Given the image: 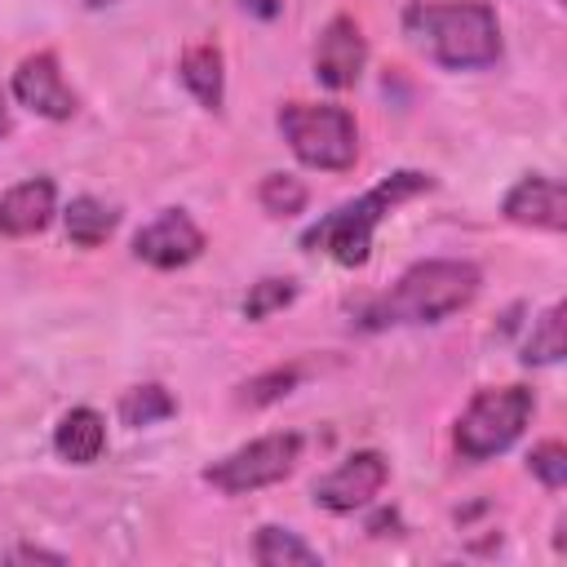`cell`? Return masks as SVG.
Wrapping results in <instances>:
<instances>
[{
  "label": "cell",
  "instance_id": "cell-25",
  "mask_svg": "<svg viewBox=\"0 0 567 567\" xmlns=\"http://www.w3.org/2000/svg\"><path fill=\"white\" fill-rule=\"evenodd\" d=\"M9 133V106H4V97H0V137Z\"/></svg>",
  "mask_w": 567,
  "mask_h": 567
},
{
  "label": "cell",
  "instance_id": "cell-22",
  "mask_svg": "<svg viewBox=\"0 0 567 567\" xmlns=\"http://www.w3.org/2000/svg\"><path fill=\"white\" fill-rule=\"evenodd\" d=\"M532 474L545 483V487H563L567 483V447L563 443H540L532 452Z\"/></svg>",
  "mask_w": 567,
  "mask_h": 567
},
{
  "label": "cell",
  "instance_id": "cell-2",
  "mask_svg": "<svg viewBox=\"0 0 567 567\" xmlns=\"http://www.w3.org/2000/svg\"><path fill=\"white\" fill-rule=\"evenodd\" d=\"M403 22H408V35L421 49H430L439 66L474 71L501 58V22L483 0H461V4L416 0L408 4Z\"/></svg>",
  "mask_w": 567,
  "mask_h": 567
},
{
  "label": "cell",
  "instance_id": "cell-23",
  "mask_svg": "<svg viewBox=\"0 0 567 567\" xmlns=\"http://www.w3.org/2000/svg\"><path fill=\"white\" fill-rule=\"evenodd\" d=\"M13 558H44V563H62V554H49V549H18Z\"/></svg>",
  "mask_w": 567,
  "mask_h": 567
},
{
  "label": "cell",
  "instance_id": "cell-10",
  "mask_svg": "<svg viewBox=\"0 0 567 567\" xmlns=\"http://www.w3.org/2000/svg\"><path fill=\"white\" fill-rule=\"evenodd\" d=\"M13 97L44 115V120H71L75 115V93L71 84L62 80V66L53 53H31L22 58V66L13 71Z\"/></svg>",
  "mask_w": 567,
  "mask_h": 567
},
{
  "label": "cell",
  "instance_id": "cell-5",
  "mask_svg": "<svg viewBox=\"0 0 567 567\" xmlns=\"http://www.w3.org/2000/svg\"><path fill=\"white\" fill-rule=\"evenodd\" d=\"M532 408H536V399L527 385L478 390L456 421V452L465 461H487V456L505 452L532 421Z\"/></svg>",
  "mask_w": 567,
  "mask_h": 567
},
{
  "label": "cell",
  "instance_id": "cell-9",
  "mask_svg": "<svg viewBox=\"0 0 567 567\" xmlns=\"http://www.w3.org/2000/svg\"><path fill=\"white\" fill-rule=\"evenodd\" d=\"M363 62H368V40L359 31L354 18H332L315 44V75L319 84L328 89H354L359 75H363Z\"/></svg>",
  "mask_w": 567,
  "mask_h": 567
},
{
  "label": "cell",
  "instance_id": "cell-18",
  "mask_svg": "<svg viewBox=\"0 0 567 567\" xmlns=\"http://www.w3.org/2000/svg\"><path fill=\"white\" fill-rule=\"evenodd\" d=\"M173 412H177V403H173V394L164 385H137V390H128L120 399L124 425H155V421H164Z\"/></svg>",
  "mask_w": 567,
  "mask_h": 567
},
{
  "label": "cell",
  "instance_id": "cell-11",
  "mask_svg": "<svg viewBox=\"0 0 567 567\" xmlns=\"http://www.w3.org/2000/svg\"><path fill=\"white\" fill-rule=\"evenodd\" d=\"M501 213H505L514 226L563 230V226H567V190H563V182H554V177H523V182L505 195Z\"/></svg>",
  "mask_w": 567,
  "mask_h": 567
},
{
  "label": "cell",
  "instance_id": "cell-13",
  "mask_svg": "<svg viewBox=\"0 0 567 567\" xmlns=\"http://www.w3.org/2000/svg\"><path fill=\"white\" fill-rule=\"evenodd\" d=\"M53 447L71 465H93L106 447V421L93 408H71L53 430Z\"/></svg>",
  "mask_w": 567,
  "mask_h": 567
},
{
  "label": "cell",
  "instance_id": "cell-1",
  "mask_svg": "<svg viewBox=\"0 0 567 567\" xmlns=\"http://www.w3.org/2000/svg\"><path fill=\"white\" fill-rule=\"evenodd\" d=\"M483 288V275L474 261L456 257H434L416 261L403 270V279L363 310V328H385V323H439L456 310H465Z\"/></svg>",
  "mask_w": 567,
  "mask_h": 567
},
{
  "label": "cell",
  "instance_id": "cell-4",
  "mask_svg": "<svg viewBox=\"0 0 567 567\" xmlns=\"http://www.w3.org/2000/svg\"><path fill=\"white\" fill-rule=\"evenodd\" d=\"M279 128L292 146V155L310 168L341 173L359 155V128L346 106H310V102H288L279 111Z\"/></svg>",
  "mask_w": 567,
  "mask_h": 567
},
{
  "label": "cell",
  "instance_id": "cell-3",
  "mask_svg": "<svg viewBox=\"0 0 567 567\" xmlns=\"http://www.w3.org/2000/svg\"><path fill=\"white\" fill-rule=\"evenodd\" d=\"M430 186H434V182H430L425 173L399 168V173H390L385 182H377L368 195H359V199L341 204L337 213H328L323 221H315V226L301 235V244H306L310 252H328V257L341 261V266H363L368 252H372V230L385 221V213H390L394 204H403V199L430 190Z\"/></svg>",
  "mask_w": 567,
  "mask_h": 567
},
{
  "label": "cell",
  "instance_id": "cell-17",
  "mask_svg": "<svg viewBox=\"0 0 567 567\" xmlns=\"http://www.w3.org/2000/svg\"><path fill=\"white\" fill-rule=\"evenodd\" d=\"M563 354H567L563 306H549V310L536 319V328H532V337H527V346H523V359H527V363H558Z\"/></svg>",
  "mask_w": 567,
  "mask_h": 567
},
{
  "label": "cell",
  "instance_id": "cell-20",
  "mask_svg": "<svg viewBox=\"0 0 567 567\" xmlns=\"http://www.w3.org/2000/svg\"><path fill=\"white\" fill-rule=\"evenodd\" d=\"M292 385H297V368H270V372H261V377H252V381L239 385V403H248V408H266V403L284 399Z\"/></svg>",
  "mask_w": 567,
  "mask_h": 567
},
{
  "label": "cell",
  "instance_id": "cell-12",
  "mask_svg": "<svg viewBox=\"0 0 567 567\" xmlns=\"http://www.w3.org/2000/svg\"><path fill=\"white\" fill-rule=\"evenodd\" d=\"M58 213V190L49 177H31V182H18L13 190L0 195V235H35L53 221Z\"/></svg>",
  "mask_w": 567,
  "mask_h": 567
},
{
  "label": "cell",
  "instance_id": "cell-19",
  "mask_svg": "<svg viewBox=\"0 0 567 567\" xmlns=\"http://www.w3.org/2000/svg\"><path fill=\"white\" fill-rule=\"evenodd\" d=\"M257 199H261V208H266L270 217H292V213L306 208V186H301L297 177H288V173H270V177L261 182Z\"/></svg>",
  "mask_w": 567,
  "mask_h": 567
},
{
  "label": "cell",
  "instance_id": "cell-15",
  "mask_svg": "<svg viewBox=\"0 0 567 567\" xmlns=\"http://www.w3.org/2000/svg\"><path fill=\"white\" fill-rule=\"evenodd\" d=\"M62 221H66V239L71 244H80V248H97L111 230H115V208H106L102 199H93V195H80V199H71L66 204V213H62Z\"/></svg>",
  "mask_w": 567,
  "mask_h": 567
},
{
  "label": "cell",
  "instance_id": "cell-24",
  "mask_svg": "<svg viewBox=\"0 0 567 567\" xmlns=\"http://www.w3.org/2000/svg\"><path fill=\"white\" fill-rule=\"evenodd\" d=\"M248 4H252V9H261V13H266V18H270V13H275V4H270V0H244V9H248Z\"/></svg>",
  "mask_w": 567,
  "mask_h": 567
},
{
  "label": "cell",
  "instance_id": "cell-8",
  "mask_svg": "<svg viewBox=\"0 0 567 567\" xmlns=\"http://www.w3.org/2000/svg\"><path fill=\"white\" fill-rule=\"evenodd\" d=\"M133 252H137V261H146L155 270H177L204 252V230L182 208H164L151 226L137 230Z\"/></svg>",
  "mask_w": 567,
  "mask_h": 567
},
{
  "label": "cell",
  "instance_id": "cell-26",
  "mask_svg": "<svg viewBox=\"0 0 567 567\" xmlns=\"http://www.w3.org/2000/svg\"><path fill=\"white\" fill-rule=\"evenodd\" d=\"M84 4H89V9H102V4H111V0H84Z\"/></svg>",
  "mask_w": 567,
  "mask_h": 567
},
{
  "label": "cell",
  "instance_id": "cell-14",
  "mask_svg": "<svg viewBox=\"0 0 567 567\" xmlns=\"http://www.w3.org/2000/svg\"><path fill=\"white\" fill-rule=\"evenodd\" d=\"M182 84L208 106V111H221V97H226V71H221V49L217 44H195L182 53Z\"/></svg>",
  "mask_w": 567,
  "mask_h": 567
},
{
  "label": "cell",
  "instance_id": "cell-16",
  "mask_svg": "<svg viewBox=\"0 0 567 567\" xmlns=\"http://www.w3.org/2000/svg\"><path fill=\"white\" fill-rule=\"evenodd\" d=\"M252 558L261 567H319V554L288 527H261L252 540Z\"/></svg>",
  "mask_w": 567,
  "mask_h": 567
},
{
  "label": "cell",
  "instance_id": "cell-6",
  "mask_svg": "<svg viewBox=\"0 0 567 567\" xmlns=\"http://www.w3.org/2000/svg\"><path fill=\"white\" fill-rule=\"evenodd\" d=\"M301 456V434H266V439H252L244 447H235L230 456H221L217 465L204 470V478L217 487V492H257V487H270L279 478L292 474Z\"/></svg>",
  "mask_w": 567,
  "mask_h": 567
},
{
  "label": "cell",
  "instance_id": "cell-7",
  "mask_svg": "<svg viewBox=\"0 0 567 567\" xmlns=\"http://www.w3.org/2000/svg\"><path fill=\"white\" fill-rule=\"evenodd\" d=\"M385 478H390V465H385L381 452H372V447L368 452H354L328 478L315 483V505H323L332 514H350V509L368 505L385 487Z\"/></svg>",
  "mask_w": 567,
  "mask_h": 567
},
{
  "label": "cell",
  "instance_id": "cell-21",
  "mask_svg": "<svg viewBox=\"0 0 567 567\" xmlns=\"http://www.w3.org/2000/svg\"><path fill=\"white\" fill-rule=\"evenodd\" d=\"M292 279H261V284H252V292L244 297V319H266V315H275V310H284L288 301H292Z\"/></svg>",
  "mask_w": 567,
  "mask_h": 567
}]
</instances>
